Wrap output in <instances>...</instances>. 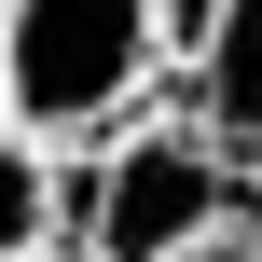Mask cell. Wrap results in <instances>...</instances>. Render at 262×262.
Masks as SVG:
<instances>
[{
  "mask_svg": "<svg viewBox=\"0 0 262 262\" xmlns=\"http://www.w3.org/2000/svg\"><path fill=\"white\" fill-rule=\"evenodd\" d=\"M235 207H249V180L193 111H138L124 138L55 166V249L69 262H193Z\"/></svg>",
  "mask_w": 262,
  "mask_h": 262,
  "instance_id": "obj_1",
  "label": "cell"
},
{
  "mask_svg": "<svg viewBox=\"0 0 262 262\" xmlns=\"http://www.w3.org/2000/svg\"><path fill=\"white\" fill-rule=\"evenodd\" d=\"M166 83V41H152V0H0V111L41 166L124 138Z\"/></svg>",
  "mask_w": 262,
  "mask_h": 262,
  "instance_id": "obj_2",
  "label": "cell"
},
{
  "mask_svg": "<svg viewBox=\"0 0 262 262\" xmlns=\"http://www.w3.org/2000/svg\"><path fill=\"white\" fill-rule=\"evenodd\" d=\"M193 124L221 138V152H262V0H221L207 14V41H193Z\"/></svg>",
  "mask_w": 262,
  "mask_h": 262,
  "instance_id": "obj_3",
  "label": "cell"
},
{
  "mask_svg": "<svg viewBox=\"0 0 262 262\" xmlns=\"http://www.w3.org/2000/svg\"><path fill=\"white\" fill-rule=\"evenodd\" d=\"M14 249H55V166L14 138V111H0V262Z\"/></svg>",
  "mask_w": 262,
  "mask_h": 262,
  "instance_id": "obj_4",
  "label": "cell"
},
{
  "mask_svg": "<svg viewBox=\"0 0 262 262\" xmlns=\"http://www.w3.org/2000/svg\"><path fill=\"white\" fill-rule=\"evenodd\" d=\"M207 14H221V0H152V41H166V69H193V41H207Z\"/></svg>",
  "mask_w": 262,
  "mask_h": 262,
  "instance_id": "obj_5",
  "label": "cell"
},
{
  "mask_svg": "<svg viewBox=\"0 0 262 262\" xmlns=\"http://www.w3.org/2000/svg\"><path fill=\"white\" fill-rule=\"evenodd\" d=\"M193 262H262V207H235V221H221V235H207Z\"/></svg>",
  "mask_w": 262,
  "mask_h": 262,
  "instance_id": "obj_6",
  "label": "cell"
},
{
  "mask_svg": "<svg viewBox=\"0 0 262 262\" xmlns=\"http://www.w3.org/2000/svg\"><path fill=\"white\" fill-rule=\"evenodd\" d=\"M14 262H69V249H14Z\"/></svg>",
  "mask_w": 262,
  "mask_h": 262,
  "instance_id": "obj_7",
  "label": "cell"
}]
</instances>
